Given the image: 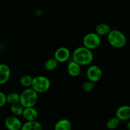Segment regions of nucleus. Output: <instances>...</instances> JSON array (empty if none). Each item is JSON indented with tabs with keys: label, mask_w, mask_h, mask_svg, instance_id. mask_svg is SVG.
<instances>
[{
	"label": "nucleus",
	"mask_w": 130,
	"mask_h": 130,
	"mask_svg": "<svg viewBox=\"0 0 130 130\" xmlns=\"http://www.w3.org/2000/svg\"><path fill=\"white\" fill-rule=\"evenodd\" d=\"M72 60L81 66H88L93 60V54L92 51L82 46L74 50L72 54Z\"/></svg>",
	"instance_id": "1"
},
{
	"label": "nucleus",
	"mask_w": 130,
	"mask_h": 130,
	"mask_svg": "<svg viewBox=\"0 0 130 130\" xmlns=\"http://www.w3.org/2000/svg\"><path fill=\"white\" fill-rule=\"evenodd\" d=\"M38 93L36 92L31 87L27 88L20 94L19 103L24 108L34 107L38 102Z\"/></svg>",
	"instance_id": "2"
},
{
	"label": "nucleus",
	"mask_w": 130,
	"mask_h": 130,
	"mask_svg": "<svg viewBox=\"0 0 130 130\" xmlns=\"http://www.w3.org/2000/svg\"><path fill=\"white\" fill-rule=\"evenodd\" d=\"M107 38L109 44L114 48H122L126 44V36L121 31L117 29H111L107 35Z\"/></svg>",
	"instance_id": "3"
},
{
	"label": "nucleus",
	"mask_w": 130,
	"mask_h": 130,
	"mask_svg": "<svg viewBox=\"0 0 130 130\" xmlns=\"http://www.w3.org/2000/svg\"><path fill=\"white\" fill-rule=\"evenodd\" d=\"M50 86V81L45 76H38L32 78L31 88L38 93L46 92L49 90Z\"/></svg>",
	"instance_id": "4"
},
{
	"label": "nucleus",
	"mask_w": 130,
	"mask_h": 130,
	"mask_svg": "<svg viewBox=\"0 0 130 130\" xmlns=\"http://www.w3.org/2000/svg\"><path fill=\"white\" fill-rule=\"evenodd\" d=\"M101 38L95 32H89L84 36L83 44L85 47L90 50H94L101 44Z\"/></svg>",
	"instance_id": "5"
},
{
	"label": "nucleus",
	"mask_w": 130,
	"mask_h": 130,
	"mask_svg": "<svg viewBox=\"0 0 130 130\" xmlns=\"http://www.w3.org/2000/svg\"><path fill=\"white\" fill-rule=\"evenodd\" d=\"M103 76V72L101 68L96 65L90 66L86 71V76L89 81H92L94 83L99 82L101 80Z\"/></svg>",
	"instance_id": "6"
},
{
	"label": "nucleus",
	"mask_w": 130,
	"mask_h": 130,
	"mask_svg": "<svg viewBox=\"0 0 130 130\" xmlns=\"http://www.w3.org/2000/svg\"><path fill=\"white\" fill-rule=\"evenodd\" d=\"M71 52L66 47H60L57 48L54 53V58L58 63L67 62L71 57Z\"/></svg>",
	"instance_id": "7"
},
{
	"label": "nucleus",
	"mask_w": 130,
	"mask_h": 130,
	"mask_svg": "<svg viewBox=\"0 0 130 130\" xmlns=\"http://www.w3.org/2000/svg\"><path fill=\"white\" fill-rule=\"evenodd\" d=\"M5 124L8 130H20L22 126L21 121L17 116H9L5 119Z\"/></svg>",
	"instance_id": "8"
},
{
	"label": "nucleus",
	"mask_w": 130,
	"mask_h": 130,
	"mask_svg": "<svg viewBox=\"0 0 130 130\" xmlns=\"http://www.w3.org/2000/svg\"><path fill=\"white\" fill-rule=\"evenodd\" d=\"M116 118L119 121H128L130 119V107L129 105L120 106L116 112Z\"/></svg>",
	"instance_id": "9"
},
{
	"label": "nucleus",
	"mask_w": 130,
	"mask_h": 130,
	"mask_svg": "<svg viewBox=\"0 0 130 130\" xmlns=\"http://www.w3.org/2000/svg\"><path fill=\"white\" fill-rule=\"evenodd\" d=\"M11 75V71L8 65L0 63V85L8 82Z\"/></svg>",
	"instance_id": "10"
},
{
	"label": "nucleus",
	"mask_w": 130,
	"mask_h": 130,
	"mask_svg": "<svg viewBox=\"0 0 130 130\" xmlns=\"http://www.w3.org/2000/svg\"><path fill=\"white\" fill-rule=\"evenodd\" d=\"M67 71L69 76L74 77H77L81 72V66L72 60L67 65Z\"/></svg>",
	"instance_id": "11"
},
{
	"label": "nucleus",
	"mask_w": 130,
	"mask_h": 130,
	"mask_svg": "<svg viewBox=\"0 0 130 130\" xmlns=\"http://www.w3.org/2000/svg\"><path fill=\"white\" fill-rule=\"evenodd\" d=\"M22 116L27 121H32L37 120L38 118V113L34 107H26L24 108Z\"/></svg>",
	"instance_id": "12"
},
{
	"label": "nucleus",
	"mask_w": 130,
	"mask_h": 130,
	"mask_svg": "<svg viewBox=\"0 0 130 130\" xmlns=\"http://www.w3.org/2000/svg\"><path fill=\"white\" fill-rule=\"evenodd\" d=\"M20 130H43L42 125L38 121H26L22 124Z\"/></svg>",
	"instance_id": "13"
},
{
	"label": "nucleus",
	"mask_w": 130,
	"mask_h": 130,
	"mask_svg": "<svg viewBox=\"0 0 130 130\" xmlns=\"http://www.w3.org/2000/svg\"><path fill=\"white\" fill-rule=\"evenodd\" d=\"M54 130H72V124L67 119H62L56 123Z\"/></svg>",
	"instance_id": "14"
},
{
	"label": "nucleus",
	"mask_w": 130,
	"mask_h": 130,
	"mask_svg": "<svg viewBox=\"0 0 130 130\" xmlns=\"http://www.w3.org/2000/svg\"><path fill=\"white\" fill-rule=\"evenodd\" d=\"M111 30L110 25L105 23H101L98 24L95 27V33L97 34L99 36H104L109 34Z\"/></svg>",
	"instance_id": "15"
},
{
	"label": "nucleus",
	"mask_w": 130,
	"mask_h": 130,
	"mask_svg": "<svg viewBox=\"0 0 130 130\" xmlns=\"http://www.w3.org/2000/svg\"><path fill=\"white\" fill-rule=\"evenodd\" d=\"M23 110H24V107L20 103L11 104L10 106V111L11 114L15 116L18 117L22 116Z\"/></svg>",
	"instance_id": "16"
},
{
	"label": "nucleus",
	"mask_w": 130,
	"mask_h": 130,
	"mask_svg": "<svg viewBox=\"0 0 130 130\" xmlns=\"http://www.w3.org/2000/svg\"><path fill=\"white\" fill-rule=\"evenodd\" d=\"M6 103H8L10 105L19 103L20 94L17 92H11L6 95Z\"/></svg>",
	"instance_id": "17"
},
{
	"label": "nucleus",
	"mask_w": 130,
	"mask_h": 130,
	"mask_svg": "<svg viewBox=\"0 0 130 130\" xmlns=\"http://www.w3.org/2000/svg\"><path fill=\"white\" fill-rule=\"evenodd\" d=\"M58 63V62L56 60L54 57L50 58L46 61L44 63V68L48 71H53L57 68Z\"/></svg>",
	"instance_id": "18"
},
{
	"label": "nucleus",
	"mask_w": 130,
	"mask_h": 130,
	"mask_svg": "<svg viewBox=\"0 0 130 130\" xmlns=\"http://www.w3.org/2000/svg\"><path fill=\"white\" fill-rule=\"evenodd\" d=\"M119 124H120V121L116 117H114L110 118L107 121L106 127L108 129L114 130L119 127Z\"/></svg>",
	"instance_id": "19"
},
{
	"label": "nucleus",
	"mask_w": 130,
	"mask_h": 130,
	"mask_svg": "<svg viewBox=\"0 0 130 130\" xmlns=\"http://www.w3.org/2000/svg\"><path fill=\"white\" fill-rule=\"evenodd\" d=\"M32 78L29 75L25 74L22 76L20 79V83L22 86L25 88H30L32 83Z\"/></svg>",
	"instance_id": "20"
},
{
	"label": "nucleus",
	"mask_w": 130,
	"mask_h": 130,
	"mask_svg": "<svg viewBox=\"0 0 130 130\" xmlns=\"http://www.w3.org/2000/svg\"><path fill=\"white\" fill-rule=\"evenodd\" d=\"M95 84L93 82L90 81H87L84 83L82 85V89L85 92H91L95 88Z\"/></svg>",
	"instance_id": "21"
},
{
	"label": "nucleus",
	"mask_w": 130,
	"mask_h": 130,
	"mask_svg": "<svg viewBox=\"0 0 130 130\" xmlns=\"http://www.w3.org/2000/svg\"><path fill=\"white\" fill-rule=\"evenodd\" d=\"M6 95L4 93L0 91V108L3 107L6 104Z\"/></svg>",
	"instance_id": "22"
},
{
	"label": "nucleus",
	"mask_w": 130,
	"mask_h": 130,
	"mask_svg": "<svg viewBox=\"0 0 130 130\" xmlns=\"http://www.w3.org/2000/svg\"><path fill=\"white\" fill-rule=\"evenodd\" d=\"M127 128H128V130H130V123L128 122V124H127Z\"/></svg>",
	"instance_id": "23"
}]
</instances>
